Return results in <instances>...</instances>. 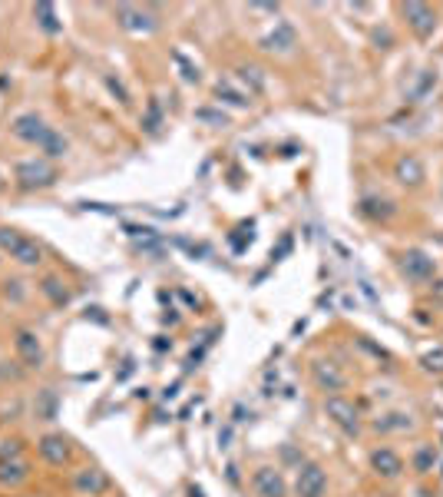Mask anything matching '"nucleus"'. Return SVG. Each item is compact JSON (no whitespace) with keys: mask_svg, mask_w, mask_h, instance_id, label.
I'll use <instances>...</instances> for the list:
<instances>
[{"mask_svg":"<svg viewBox=\"0 0 443 497\" xmlns=\"http://www.w3.org/2000/svg\"><path fill=\"white\" fill-rule=\"evenodd\" d=\"M311 375H314V384H318L321 391H341L344 382H348L344 371L334 362H324V358H318V362L311 365Z\"/></svg>","mask_w":443,"mask_h":497,"instance_id":"12","label":"nucleus"},{"mask_svg":"<svg viewBox=\"0 0 443 497\" xmlns=\"http://www.w3.org/2000/svg\"><path fill=\"white\" fill-rule=\"evenodd\" d=\"M34 20H37L40 30H43V34H50V37H56V34L63 30V20L56 17V7H53V3H47V0L34 3Z\"/></svg>","mask_w":443,"mask_h":497,"instance_id":"18","label":"nucleus"},{"mask_svg":"<svg viewBox=\"0 0 443 497\" xmlns=\"http://www.w3.org/2000/svg\"><path fill=\"white\" fill-rule=\"evenodd\" d=\"M295 43H298L295 27L281 20V23H275V30H272V34H265V37H261V50H272V54H275V50H278V54H288Z\"/></svg>","mask_w":443,"mask_h":497,"instance_id":"13","label":"nucleus"},{"mask_svg":"<svg viewBox=\"0 0 443 497\" xmlns=\"http://www.w3.org/2000/svg\"><path fill=\"white\" fill-rule=\"evenodd\" d=\"M27 478H30V464L23 458L0 461V484H3V487H20Z\"/></svg>","mask_w":443,"mask_h":497,"instance_id":"16","label":"nucleus"},{"mask_svg":"<svg viewBox=\"0 0 443 497\" xmlns=\"http://www.w3.org/2000/svg\"><path fill=\"white\" fill-rule=\"evenodd\" d=\"M34 146H37V150H40L43 156H47V159H60V156L67 153V139L56 133V130H50V126H47L43 133H40V139L34 143Z\"/></svg>","mask_w":443,"mask_h":497,"instance_id":"19","label":"nucleus"},{"mask_svg":"<svg viewBox=\"0 0 443 497\" xmlns=\"http://www.w3.org/2000/svg\"><path fill=\"white\" fill-rule=\"evenodd\" d=\"M0 248L20 266H40L43 262V248L34 239L20 235L17 229H7V226H0Z\"/></svg>","mask_w":443,"mask_h":497,"instance_id":"1","label":"nucleus"},{"mask_svg":"<svg viewBox=\"0 0 443 497\" xmlns=\"http://www.w3.org/2000/svg\"><path fill=\"white\" fill-rule=\"evenodd\" d=\"M80 209H86V212H103V216H116V209H112V206H106V203H80Z\"/></svg>","mask_w":443,"mask_h":497,"instance_id":"33","label":"nucleus"},{"mask_svg":"<svg viewBox=\"0 0 443 497\" xmlns=\"http://www.w3.org/2000/svg\"><path fill=\"white\" fill-rule=\"evenodd\" d=\"M239 77L252 86V93H261V90H265V70H261V67H255V63H245V67H239Z\"/></svg>","mask_w":443,"mask_h":497,"instance_id":"24","label":"nucleus"},{"mask_svg":"<svg viewBox=\"0 0 443 497\" xmlns=\"http://www.w3.org/2000/svg\"><path fill=\"white\" fill-rule=\"evenodd\" d=\"M400 272H404L407 279H414V282H427V279H433V259L420 252V248H407L404 255H400Z\"/></svg>","mask_w":443,"mask_h":497,"instance_id":"7","label":"nucleus"},{"mask_svg":"<svg viewBox=\"0 0 443 497\" xmlns=\"http://www.w3.org/2000/svg\"><path fill=\"white\" fill-rule=\"evenodd\" d=\"M245 415L252 418V411H245V408H241V404H239V408H235V421H245Z\"/></svg>","mask_w":443,"mask_h":497,"instance_id":"36","label":"nucleus"},{"mask_svg":"<svg viewBox=\"0 0 443 497\" xmlns=\"http://www.w3.org/2000/svg\"><path fill=\"white\" fill-rule=\"evenodd\" d=\"M433 461H437L433 448H420V451L414 454V467H417L420 474H427V471H433Z\"/></svg>","mask_w":443,"mask_h":497,"instance_id":"28","label":"nucleus"},{"mask_svg":"<svg viewBox=\"0 0 443 497\" xmlns=\"http://www.w3.org/2000/svg\"><path fill=\"white\" fill-rule=\"evenodd\" d=\"M215 96H219V100H228L232 106H248V103H252V96L239 93L228 80H219V83H215Z\"/></svg>","mask_w":443,"mask_h":497,"instance_id":"23","label":"nucleus"},{"mask_svg":"<svg viewBox=\"0 0 443 497\" xmlns=\"http://www.w3.org/2000/svg\"><path fill=\"white\" fill-rule=\"evenodd\" d=\"M40 292H43V295H47L53 305H67V302H70V288L63 286L56 275H47V279L40 282Z\"/></svg>","mask_w":443,"mask_h":497,"instance_id":"22","label":"nucleus"},{"mask_svg":"<svg viewBox=\"0 0 443 497\" xmlns=\"http://www.w3.org/2000/svg\"><path fill=\"white\" fill-rule=\"evenodd\" d=\"M195 119L199 123H208V126H228V116L222 110H212V106H199L195 110Z\"/></svg>","mask_w":443,"mask_h":497,"instance_id":"27","label":"nucleus"},{"mask_svg":"<svg viewBox=\"0 0 443 497\" xmlns=\"http://www.w3.org/2000/svg\"><path fill=\"white\" fill-rule=\"evenodd\" d=\"M159 126H163V106H159V100H149L146 113H143V130L146 133H159Z\"/></svg>","mask_w":443,"mask_h":497,"instance_id":"26","label":"nucleus"},{"mask_svg":"<svg viewBox=\"0 0 443 497\" xmlns=\"http://www.w3.org/2000/svg\"><path fill=\"white\" fill-rule=\"evenodd\" d=\"M189 497H205V494H202V487H189Z\"/></svg>","mask_w":443,"mask_h":497,"instance_id":"37","label":"nucleus"},{"mask_svg":"<svg viewBox=\"0 0 443 497\" xmlns=\"http://www.w3.org/2000/svg\"><path fill=\"white\" fill-rule=\"evenodd\" d=\"M433 292H440V295H443V279H440V282H437V286H433Z\"/></svg>","mask_w":443,"mask_h":497,"instance_id":"38","label":"nucleus"},{"mask_svg":"<svg viewBox=\"0 0 443 497\" xmlns=\"http://www.w3.org/2000/svg\"><path fill=\"white\" fill-rule=\"evenodd\" d=\"M106 90H110V93L116 96L119 103H130V90L123 86V80H119V77H112V73H106Z\"/></svg>","mask_w":443,"mask_h":497,"instance_id":"29","label":"nucleus"},{"mask_svg":"<svg viewBox=\"0 0 443 497\" xmlns=\"http://www.w3.org/2000/svg\"><path fill=\"white\" fill-rule=\"evenodd\" d=\"M3 286H7V295H14V299H23V282H3Z\"/></svg>","mask_w":443,"mask_h":497,"instance_id":"34","label":"nucleus"},{"mask_svg":"<svg viewBox=\"0 0 443 497\" xmlns=\"http://www.w3.org/2000/svg\"><path fill=\"white\" fill-rule=\"evenodd\" d=\"M324 415L341 428V431H348V435H357V428H361V421H357V408L354 402L348 398H341V395H331V398H324Z\"/></svg>","mask_w":443,"mask_h":497,"instance_id":"4","label":"nucleus"},{"mask_svg":"<svg viewBox=\"0 0 443 497\" xmlns=\"http://www.w3.org/2000/svg\"><path fill=\"white\" fill-rule=\"evenodd\" d=\"M73 487L80 491V494H106L110 491V474L103 471V467H80L73 474Z\"/></svg>","mask_w":443,"mask_h":497,"instance_id":"10","label":"nucleus"},{"mask_svg":"<svg viewBox=\"0 0 443 497\" xmlns=\"http://www.w3.org/2000/svg\"><path fill=\"white\" fill-rule=\"evenodd\" d=\"M0 189H3V179H0Z\"/></svg>","mask_w":443,"mask_h":497,"instance_id":"39","label":"nucleus"},{"mask_svg":"<svg viewBox=\"0 0 443 497\" xmlns=\"http://www.w3.org/2000/svg\"><path fill=\"white\" fill-rule=\"evenodd\" d=\"M116 20H119V27L130 30V34H149V30L156 27V17H152L149 10L132 7V3H119V7H116Z\"/></svg>","mask_w":443,"mask_h":497,"instance_id":"9","label":"nucleus"},{"mask_svg":"<svg viewBox=\"0 0 443 497\" xmlns=\"http://www.w3.org/2000/svg\"><path fill=\"white\" fill-rule=\"evenodd\" d=\"M176 63L182 67V80H185V83H199V67H192L182 54H176Z\"/></svg>","mask_w":443,"mask_h":497,"instance_id":"30","label":"nucleus"},{"mask_svg":"<svg viewBox=\"0 0 443 497\" xmlns=\"http://www.w3.org/2000/svg\"><path fill=\"white\" fill-rule=\"evenodd\" d=\"M34 411H37V418H40V421H53V418H56V411H60V395H56L53 388H43V391H37Z\"/></svg>","mask_w":443,"mask_h":497,"instance_id":"20","label":"nucleus"},{"mask_svg":"<svg viewBox=\"0 0 443 497\" xmlns=\"http://www.w3.org/2000/svg\"><path fill=\"white\" fill-rule=\"evenodd\" d=\"M14 348H17L20 362L27 365V368H40L43 365V345H40L37 332H30V328H17V335H14Z\"/></svg>","mask_w":443,"mask_h":497,"instance_id":"8","label":"nucleus"},{"mask_svg":"<svg viewBox=\"0 0 443 497\" xmlns=\"http://www.w3.org/2000/svg\"><path fill=\"white\" fill-rule=\"evenodd\" d=\"M424 365L430 371H443V348H433V351H427L424 355Z\"/></svg>","mask_w":443,"mask_h":497,"instance_id":"32","label":"nucleus"},{"mask_svg":"<svg viewBox=\"0 0 443 497\" xmlns=\"http://www.w3.org/2000/svg\"><path fill=\"white\" fill-rule=\"evenodd\" d=\"M410 424H414V421H410V415H400V411H397V415H384V418L374 421V428H377V431H407Z\"/></svg>","mask_w":443,"mask_h":497,"instance_id":"25","label":"nucleus"},{"mask_svg":"<svg viewBox=\"0 0 443 497\" xmlns=\"http://www.w3.org/2000/svg\"><path fill=\"white\" fill-rule=\"evenodd\" d=\"M14 176H17L20 189H47V186L56 183L60 172H56V166L50 159H23V163H17Z\"/></svg>","mask_w":443,"mask_h":497,"instance_id":"2","label":"nucleus"},{"mask_svg":"<svg viewBox=\"0 0 443 497\" xmlns=\"http://www.w3.org/2000/svg\"><path fill=\"white\" fill-rule=\"evenodd\" d=\"M252 487H255V494L259 497H285L288 494V484L281 478V471H275V467H259L255 478H252Z\"/></svg>","mask_w":443,"mask_h":497,"instance_id":"11","label":"nucleus"},{"mask_svg":"<svg viewBox=\"0 0 443 497\" xmlns=\"http://www.w3.org/2000/svg\"><path fill=\"white\" fill-rule=\"evenodd\" d=\"M228 438H232V431L225 428V431H222V435H219V444H222V448H228Z\"/></svg>","mask_w":443,"mask_h":497,"instance_id":"35","label":"nucleus"},{"mask_svg":"<svg viewBox=\"0 0 443 497\" xmlns=\"http://www.w3.org/2000/svg\"><path fill=\"white\" fill-rule=\"evenodd\" d=\"M20 451H23V444H20V441H3V444H0V461L20 458Z\"/></svg>","mask_w":443,"mask_h":497,"instance_id":"31","label":"nucleus"},{"mask_svg":"<svg viewBox=\"0 0 443 497\" xmlns=\"http://www.w3.org/2000/svg\"><path fill=\"white\" fill-rule=\"evenodd\" d=\"M394 176L404 183V186H420L424 183V163L417 156H400L397 166H394Z\"/></svg>","mask_w":443,"mask_h":497,"instance_id":"17","label":"nucleus"},{"mask_svg":"<svg viewBox=\"0 0 443 497\" xmlns=\"http://www.w3.org/2000/svg\"><path fill=\"white\" fill-rule=\"evenodd\" d=\"M10 130H14V136H17V139H23V143H37L40 133L47 130V123H43L37 113H20L17 119L10 123Z\"/></svg>","mask_w":443,"mask_h":497,"instance_id":"15","label":"nucleus"},{"mask_svg":"<svg viewBox=\"0 0 443 497\" xmlns=\"http://www.w3.org/2000/svg\"><path fill=\"white\" fill-rule=\"evenodd\" d=\"M295 494L298 497H324V494H328V474H324V467H321V464L304 461V464L298 467Z\"/></svg>","mask_w":443,"mask_h":497,"instance_id":"3","label":"nucleus"},{"mask_svg":"<svg viewBox=\"0 0 443 497\" xmlns=\"http://www.w3.org/2000/svg\"><path fill=\"white\" fill-rule=\"evenodd\" d=\"M400 14L407 17L410 30H414L420 40H427L433 30H437V14H433V7H427V3L410 0V3H404V7H400Z\"/></svg>","mask_w":443,"mask_h":497,"instance_id":"5","label":"nucleus"},{"mask_svg":"<svg viewBox=\"0 0 443 497\" xmlns=\"http://www.w3.org/2000/svg\"><path fill=\"white\" fill-rule=\"evenodd\" d=\"M361 212L368 219H390L394 216V203L390 199H381V196H364L361 199Z\"/></svg>","mask_w":443,"mask_h":497,"instance_id":"21","label":"nucleus"},{"mask_svg":"<svg viewBox=\"0 0 443 497\" xmlns=\"http://www.w3.org/2000/svg\"><path fill=\"white\" fill-rule=\"evenodd\" d=\"M37 451L47 464L60 467V464L70 461V438H67L63 431H50V435H43V438L37 441Z\"/></svg>","mask_w":443,"mask_h":497,"instance_id":"6","label":"nucleus"},{"mask_svg":"<svg viewBox=\"0 0 443 497\" xmlns=\"http://www.w3.org/2000/svg\"><path fill=\"white\" fill-rule=\"evenodd\" d=\"M370 467H374L381 478H397V474L404 471V458H400L394 448H377V451L370 454Z\"/></svg>","mask_w":443,"mask_h":497,"instance_id":"14","label":"nucleus"}]
</instances>
